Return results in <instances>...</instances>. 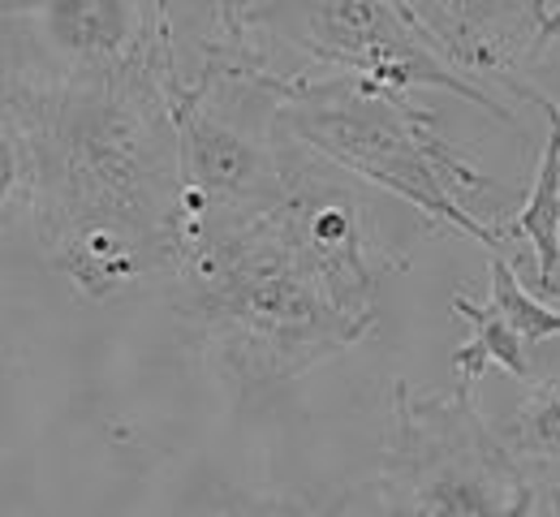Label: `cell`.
<instances>
[{
  "label": "cell",
  "instance_id": "cell-1",
  "mask_svg": "<svg viewBox=\"0 0 560 517\" xmlns=\"http://www.w3.org/2000/svg\"><path fill=\"white\" fill-rule=\"evenodd\" d=\"M44 74L4 61L0 203L39 259L86 302H108L182 259V143L168 74Z\"/></svg>",
  "mask_w": 560,
  "mask_h": 517
},
{
  "label": "cell",
  "instance_id": "cell-2",
  "mask_svg": "<svg viewBox=\"0 0 560 517\" xmlns=\"http://www.w3.org/2000/svg\"><path fill=\"white\" fill-rule=\"evenodd\" d=\"M182 337L242 401L277 392L366 341L380 324L302 246L277 203L203 233L173 272Z\"/></svg>",
  "mask_w": 560,
  "mask_h": 517
},
{
  "label": "cell",
  "instance_id": "cell-3",
  "mask_svg": "<svg viewBox=\"0 0 560 517\" xmlns=\"http://www.w3.org/2000/svg\"><path fill=\"white\" fill-rule=\"evenodd\" d=\"M277 130L319 151L350 177L406 199L431 224L453 228L491 255H509L513 228H500L479 208L483 195H509V186L479 173L453 148L435 113L375 82L332 74H293L280 99Z\"/></svg>",
  "mask_w": 560,
  "mask_h": 517
},
{
  "label": "cell",
  "instance_id": "cell-4",
  "mask_svg": "<svg viewBox=\"0 0 560 517\" xmlns=\"http://www.w3.org/2000/svg\"><path fill=\"white\" fill-rule=\"evenodd\" d=\"M539 479L470 392H415L393 379L375 474V517H530Z\"/></svg>",
  "mask_w": 560,
  "mask_h": 517
},
{
  "label": "cell",
  "instance_id": "cell-5",
  "mask_svg": "<svg viewBox=\"0 0 560 517\" xmlns=\"http://www.w3.org/2000/svg\"><path fill=\"white\" fill-rule=\"evenodd\" d=\"M215 13L264 44L298 52L306 61L302 74L358 78L388 91H448L513 126L509 104L457 74L410 26L397 0H220Z\"/></svg>",
  "mask_w": 560,
  "mask_h": 517
},
{
  "label": "cell",
  "instance_id": "cell-6",
  "mask_svg": "<svg viewBox=\"0 0 560 517\" xmlns=\"http://www.w3.org/2000/svg\"><path fill=\"white\" fill-rule=\"evenodd\" d=\"M4 61L44 74H117L177 61L173 0H4Z\"/></svg>",
  "mask_w": 560,
  "mask_h": 517
},
{
  "label": "cell",
  "instance_id": "cell-7",
  "mask_svg": "<svg viewBox=\"0 0 560 517\" xmlns=\"http://www.w3.org/2000/svg\"><path fill=\"white\" fill-rule=\"evenodd\" d=\"M397 9L457 74L483 91L500 86L513 99L526 66L560 39V4L552 0H397Z\"/></svg>",
  "mask_w": 560,
  "mask_h": 517
},
{
  "label": "cell",
  "instance_id": "cell-8",
  "mask_svg": "<svg viewBox=\"0 0 560 517\" xmlns=\"http://www.w3.org/2000/svg\"><path fill=\"white\" fill-rule=\"evenodd\" d=\"M517 99L544 108L548 143H544V160L535 168V186H530L526 203L517 208L513 237H526L535 246V277H539L535 285H539V294L560 297V99L539 91L535 82H526L517 91Z\"/></svg>",
  "mask_w": 560,
  "mask_h": 517
},
{
  "label": "cell",
  "instance_id": "cell-9",
  "mask_svg": "<svg viewBox=\"0 0 560 517\" xmlns=\"http://www.w3.org/2000/svg\"><path fill=\"white\" fill-rule=\"evenodd\" d=\"M168 517H362L350 492H284L211 483L182 501Z\"/></svg>",
  "mask_w": 560,
  "mask_h": 517
},
{
  "label": "cell",
  "instance_id": "cell-10",
  "mask_svg": "<svg viewBox=\"0 0 560 517\" xmlns=\"http://www.w3.org/2000/svg\"><path fill=\"white\" fill-rule=\"evenodd\" d=\"M453 315L475 328V337L453 350V367H457V388L462 392L475 397V388H479L488 367H500L513 379H530V345L491 310L488 302L453 294Z\"/></svg>",
  "mask_w": 560,
  "mask_h": 517
},
{
  "label": "cell",
  "instance_id": "cell-11",
  "mask_svg": "<svg viewBox=\"0 0 560 517\" xmlns=\"http://www.w3.org/2000/svg\"><path fill=\"white\" fill-rule=\"evenodd\" d=\"M495 436L530 470L560 466V375L535 379L517 410L495 423Z\"/></svg>",
  "mask_w": 560,
  "mask_h": 517
},
{
  "label": "cell",
  "instance_id": "cell-12",
  "mask_svg": "<svg viewBox=\"0 0 560 517\" xmlns=\"http://www.w3.org/2000/svg\"><path fill=\"white\" fill-rule=\"evenodd\" d=\"M488 277H491L488 306L526 345H544V341L560 337V310L557 306H544L535 294H526V285H522V277H517V268H513L509 255H491Z\"/></svg>",
  "mask_w": 560,
  "mask_h": 517
},
{
  "label": "cell",
  "instance_id": "cell-13",
  "mask_svg": "<svg viewBox=\"0 0 560 517\" xmlns=\"http://www.w3.org/2000/svg\"><path fill=\"white\" fill-rule=\"evenodd\" d=\"M552 514L560 517V483H552Z\"/></svg>",
  "mask_w": 560,
  "mask_h": 517
}]
</instances>
